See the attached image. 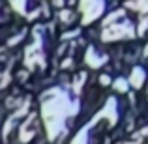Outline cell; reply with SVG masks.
<instances>
[{
	"instance_id": "cell-7",
	"label": "cell",
	"mask_w": 148,
	"mask_h": 144,
	"mask_svg": "<svg viewBox=\"0 0 148 144\" xmlns=\"http://www.w3.org/2000/svg\"><path fill=\"white\" fill-rule=\"evenodd\" d=\"M120 17H124V10H118V11H112L111 15H107V17L103 19V26H109V25H114V23L118 21Z\"/></svg>"
},
{
	"instance_id": "cell-2",
	"label": "cell",
	"mask_w": 148,
	"mask_h": 144,
	"mask_svg": "<svg viewBox=\"0 0 148 144\" xmlns=\"http://www.w3.org/2000/svg\"><path fill=\"white\" fill-rule=\"evenodd\" d=\"M135 36V30L130 23H124V25H109L105 26L103 34H101V40L103 41H116V40H124V38H133Z\"/></svg>"
},
{
	"instance_id": "cell-17",
	"label": "cell",
	"mask_w": 148,
	"mask_h": 144,
	"mask_svg": "<svg viewBox=\"0 0 148 144\" xmlns=\"http://www.w3.org/2000/svg\"><path fill=\"white\" fill-rule=\"evenodd\" d=\"M38 15H40V11L36 10V11H34V13H30V15H28V19H30V21H32V19H34V17H38Z\"/></svg>"
},
{
	"instance_id": "cell-9",
	"label": "cell",
	"mask_w": 148,
	"mask_h": 144,
	"mask_svg": "<svg viewBox=\"0 0 148 144\" xmlns=\"http://www.w3.org/2000/svg\"><path fill=\"white\" fill-rule=\"evenodd\" d=\"M127 88H130V81L122 79V77L114 81V90L116 92H127Z\"/></svg>"
},
{
	"instance_id": "cell-19",
	"label": "cell",
	"mask_w": 148,
	"mask_h": 144,
	"mask_svg": "<svg viewBox=\"0 0 148 144\" xmlns=\"http://www.w3.org/2000/svg\"><path fill=\"white\" fill-rule=\"evenodd\" d=\"M145 54H148V47H146V51H145Z\"/></svg>"
},
{
	"instance_id": "cell-1",
	"label": "cell",
	"mask_w": 148,
	"mask_h": 144,
	"mask_svg": "<svg viewBox=\"0 0 148 144\" xmlns=\"http://www.w3.org/2000/svg\"><path fill=\"white\" fill-rule=\"evenodd\" d=\"M79 111V103H69L68 96L60 88H53V90L45 92L41 97V116L45 122V129H47L49 141H54L58 133H62V126L68 114H75Z\"/></svg>"
},
{
	"instance_id": "cell-16",
	"label": "cell",
	"mask_w": 148,
	"mask_h": 144,
	"mask_svg": "<svg viewBox=\"0 0 148 144\" xmlns=\"http://www.w3.org/2000/svg\"><path fill=\"white\" fill-rule=\"evenodd\" d=\"M99 83L101 84H111V77H109V75H101L99 77Z\"/></svg>"
},
{
	"instance_id": "cell-8",
	"label": "cell",
	"mask_w": 148,
	"mask_h": 144,
	"mask_svg": "<svg viewBox=\"0 0 148 144\" xmlns=\"http://www.w3.org/2000/svg\"><path fill=\"white\" fill-rule=\"evenodd\" d=\"M84 81H86V73H79V75L75 77V81H73V92L75 94H79L81 92V88H83V84H84Z\"/></svg>"
},
{
	"instance_id": "cell-5",
	"label": "cell",
	"mask_w": 148,
	"mask_h": 144,
	"mask_svg": "<svg viewBox=\"0 0 148 144\" xmlns=\"http://www.w3.org/2000/svg\"><path fill=\"white\" fill-rule=\"evenodd\" d=\"M143 83H145V69L133 68V71H131V75H130V84L133 88H141Z\"/></svg>"
},
{
	"instance_id": "cell-6",
	"label": "cell",
	"mask_w": 148,
	"mask_h": 144,
	"mask_svg": "<svg viewBox=\"0 0 148 144\" xmlns=\"http://www.w3.org/2000/svg\"><path fill=\"white\" fill-rule=\"evenodd\" d=\"M90 126H92V124H88L86 127H83V129L75 135V139L71 141V144H88V139L86 137H88V127H90Z\"/></svg>"
},
{
	"instance_id": "cell-15",
	"label": "cell",
	"mask_w": 148,
	"mask_h": 144,
	"mask_svg": "<svg viewBox=\"0 0 148 144\" xmlns=\"http://www.w3.org/2000/svg\"><path fill=\"white\" fill-rule=\"evenodd\" d=\"M71 66H73V60H71V58H66V60H64V62H62V68H64V69H68V68H71Z\"/></svg>"
},
{
	"instance_id": "cell-10",
	"label": "cell",
	"mask_w": 148,
	"mask_h": 144,
	"mask_svg": "<svg viewBox=\"0 0 148 144\" xmlns=\"http://www.w3.org/2000/svg\"><path fill=\"white\" fill-rule=\"evenodd\" d=\"M15 122H17V114L11 116V118L8 120L6 124H4V129H2V135H4V137H8V135H10V131L15 127Z\"/></svg>"
},
{
	"instance_id": "cell-3",
	"label": "cell",
	"mask_w": 148,
	"mask_h": 144,
	"mask_svg": "<svg viewBox=\"0 0 148 144\" xmlns=\"http://www.w3.org/2000/svg\"><path fill=\"white\" fill-rule=\"evenodd\" d=\"M36 114H28L25 120V124L21 126V129H19V139H21V142H28L30 139L36 135Z\"/></svg>"
},
{
	"instance_id": "cell-18",
	"label": "cell",
	"mask_w": 148,
	"mask_h": 144,
	"mask_svg": "<svg viewBox=\"0 0 148 144\" xmlns=\"http://www.w3.org/2000/svg\"><path fill=\"white\" fill-rule=\"evenodd\" d=\"M141 135H146V137H148V127H145V129L141 131Z\"/></svg>"
},
{
	"instance_id": "cell-11",
	"label": "cell",
	"mask_w": 148,
	"mask_h": 144,
	"mask_svg": "<svg viewBox=\"0 0 148 144\" xmlns=\"http://www.w3.org/2000/svg\"><path fill=\"white\" fill-rule=\"evenodd\" d=\"M58 19H60L62 23H71V21H73V11H69V10H62L60 13H58Z\"/></svg>"
},
{
	"instance_id": "cell-12",
	"label": "cell",
	"mask_w": 148,
	"mask_h": 144,
	"mask_svg": "<svg viewBox=\"0 0 148 144\" xmlns=\"http://www.w3.org/2000/svg\"><path fill=\"white\" fill-rule=\"evenodd\" d=\"M146 28H148V17H145V19L141 21V25H139V30H137V32H139V36H143Z\"/></svg>"
},
{
	"instance_id": "cell-4",
	"label": "cell",
	"mask_w": 148,
	"mask_h": 144,
	"mask_svg": "<svg viewBox=\"0 0 148 144\" xmlns=\"http://www.w3.org/2000/svg\"><path fill=\"white\" fill-rule=\"evenodd\" d=\"M84 60H86V64L90 66V68H101V66L107 62V56H105V54H98L96 47H88Z\"/></svg>"
},
{
	"instance_id": "cell-13",
	"label": "cell",
	"mask_w": 148,
	"mask_h": 144,
	"mask_svg": "<svg viewBox=\"0 0 148 144\" xmlns=\"http://www.w3.org/2000/svg\"><path fill=\"white\" fill-rule=\"evenodd\" d=\"M79 34H81V30H71V32H66V34H62V40H71V38L79 36Z\"/></svg>"
},
{
	"instance_id": "cell-14",
	"label": "cell",
	"mask_w": 148,
	"mask_h": 144,
	"mask_svg": "<svg viewBox=\"0 0 148 144\" xmlns=\"http://www.w3.org/2000/svg\"><path fill=\"white\" fill-rule=\"evenodd\" d=\"M23 38H25V34H19V36L11 38V40H10V43H8V45H15V43H19V41H21Z\"/></svg>"
}]
</instances>
